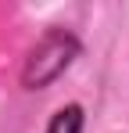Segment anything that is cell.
<instances>
[{
  "mask_svg": "<svg viewBox=\"0 0 129 133\" xmlns=\"http://www.w3.org/2000/svg\"><path fill=\"white\" fill-rule=\"evenodd\" d=\"M72 54H75V40L64 36V32H50V36L32 50V58H29V65H25V87H43V83H50L58 72L68 68Z\"/></svg>",
  "mask_w": 129,
  "mask_h": 133,
  "instance_id": "6da1fadb",
  "label": "cell"
},
{
  "mask_svg": "<svg viewBox=\"0 0 129 133\" xmlns=\"http://www.w3.org/2000/svg\"><path fill=\"white\" fill-rule=\"evenodd\" d=\"M79 130H83V111H79V104H68L54 115L47 133H79Z\"/></svg>",
  "mask_w": 129,
  "mask_h": 133,
  "instance_id": "7a4b0ae2",
  "label": "cell"
}]
</instances>
